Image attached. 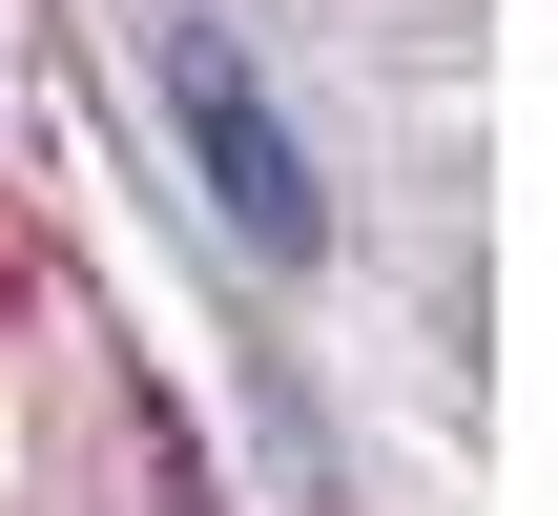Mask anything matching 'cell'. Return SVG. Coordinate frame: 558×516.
I'll return each mask as SVG.
<instances>
[{"instance_id": "obj_1", "label": "cell", "mask_w": 558, "mask_h": 516, "mask_svg": "<svg viewBox=\"0 0 558 516\" xmlns=\"http://www.w3.org/2000/svg\"><path fill=\"white\" fill-rule=\"evenodd\" d=\"M166 103H186V165H207L228 248L311 269V248H331V186H311V145L269 124V83H248V41H228V21H166Z\"/></svg>"}]
</instances>
